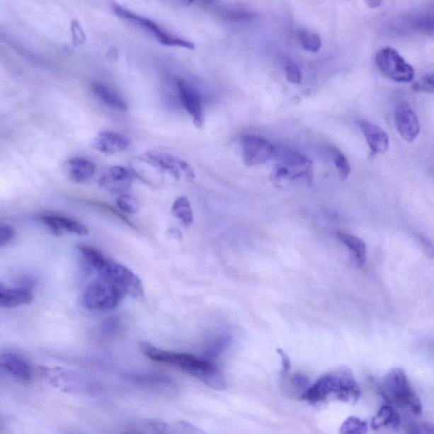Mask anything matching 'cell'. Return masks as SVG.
I'll return each mask as SVG.
<instances>
[{"label": "cell", "instance_id": "1", "mask_svg": "<svg viewBox=\"0 0 434 434\" xmlns=\"http://www.w3.org/2000/svg\"><path fill=\"white\" fill-rule=\"evenodd\" d=\"M140 347L143 353L154 362L181 369L182 371L204 382L210 388L217 390L227 388L225 377L220 369L208 360L198 358L189 354L161 350L145 342L142 343Z\"/></svg>", "mask_w": 434, "mask_h": 434}, {"label": "cell", "instance_id": "2", "mask_svg": "<svg viewBox=\"0 0 434 434\" xmlns=\"http://www.w3.org/2000/svg\"><path fill=\"white\" fill-rule=\"evenodd\" d=\"M360 386L353 372L346 367H339L321 376L315 384L304 391L302 399L314 404L333 397L338 401L355 405L360 397Z\"/></svg>", "mask_w": 434, "mask_h": 434}, {"label": "cell", "instance_id": "3", "mask_svg": "<svg viewBox=\"0 0 434 434\" xmlns=\"http://www.w3.org/2000/svg\"><path fill=\"white\" fill-rule=\"evenodd\" d=\"M80 252L85 263L96 272L98 276L109 279L114 282L125 296L135 299L144 297L143 283L139 277L130 269L107 258L97 249L81 246Z\"/></svg>", "mask_w": 434, "mask_h": 434}, {"label": "cell", "instance_id": "4", "mask_svg": "<svg viewBox=\"0 0 434 434\" xmlns=\"http://www.w3.org/2000/svg\"><path fill=\"white\" fill-rule=\"evenodd\" d=\"M382 397L389 405L409 411L416 416L423 413V404L403 369L394 368L380 382Z\"/></svg>", "mask_w": 434, "mask_h": 434}, {"label": "cell", "instance_id": "5", "mask_svg": "<svg viewBox=\"0 0 434 434\" xmlns=\"http://www.w3.org/2000/svg\"><path fill=\"white\" fill-rule=\"evenodd\" d=\"M276 160L273 171L274 180L281 181L283 179H304L310 184L313 178L312 161L304 154L285 148H277Z\"/></svg>", "mask_w": 434, "mask_h": 434}, {"label": "cell", "instance_id": "6", "mask_svg": "<svg viewBox=\"0 0 434 434\" xmlns=\"http://www.w3.org/2000/svg\"><path fill=\"white\" fill-rule=\"evenodd\" d=\"M124 297L126 296L114 282L98 276L86 287L81 302L89 311L104 312L117 307Z\"/></svg>", "mask_w": 434, "mask_h": 434}, {"label": "cell", "instance_id": "7", "mask_svg": "<svg viewBox=\"0 0 434 434\" xmlns=\"http://www.w3.org/2000/svg\"><path fill=\"white\" fill-rule=\"evenodd\" d=\"M115 15L123 20H126L133 25H137L145 30L148 33L156 38L159 42L162 45L169 47H180L188 50H195V46L192 42L183 40V38L176 37L169 33L165 31L159 27L158 24L152 20L146 18V17L135 14L130 11L127 10L118 4H115L113 6Z\"/></svg>", "mask_w": 434, "mask_h": 434}, {"label": "cell", "instance_id": "8", "mask_svg": "<svg viewBox=\"0 0 434 434\" xmlns=\"http://www.w3.org/2000/svg\"><path fill=\"white\" fill-rule=\"evenodd\" d=\"M376 64L382 74L398 83H410L414 79L413 67L392 47H384L378 51Z\"/></svg>", "mask_w": 434, "mask_h": 434}, {"label": "cell", "instance_id": "9", "mask_svg": "<svg viewBox=\"0 0 434 434\" xmlns=\"http://www.w3.org/2000/svg\"><path fill=\"white\" fill-rule=\"evenodd\" d=\"M143 160L154 169L169 173L178 181H195V173L192 166L182 159L170 154L148 152L144 154Z\"/></svg>", "mask_w": 434, "mask_h": 434}, {"label": "cell", "instance_id": "10", "mask_svg": "<svg viewBox=\"0 0 434 434\" xmlns=\"http://www.w3.org/2000/svg\"><path fill=\"white\" fill-rule=\"evenodd\" d=\"M42 375L54 388L64 393H81L88 389V381L79 372L64 367H40Z\"/></svg>", "mask_w": 434, "mask_h": 434}, {"label": "cell", "instance_id": "11", "mask_svg": "<svg viewBox=\"0 0 434 434\" xmlns=\"http://www.w3.org/2000/svg\"><path fill=\"white\" fill-rule=\"evenodd\" d=\"M243 159L247 166H255L273 160L277 147L264 137L248 135L241 139Z\"/></svg>", "mask_w": 434, "mask_h": 434}, {"label": "cell", "instance_id": "12", "mask_svg": "<svg viewBox=\"0 0 434 434\" xmlns=\"http://www.w3.org/2000/svg\"><path fill=\"white\" fill-rule=\"evenodd\" d=\"M394 123L399 135L406 142L411 143L418 137L420 123L418 115L406 103H401L395 108Z\"/></svg>", "mask_w": 434, "mask_h": 434}, {"label": "cell", "instance_id": "13", "mask_svg": "<svg viewBox=\"0 0 434 434\" xmlns=\"http://www.w3.org/2000/svg\"><path fill=\"white\" fill-rule=\"evenodd\" d=\"M180 101L184 109L191 115L193 124L198 128H202L205 123V113L200 98L198 93L183 79L177 80Z\"/></svg>", "mask_w": 434, "mask_h": 434}, {"label": "cell", "instance_id": "14", "mask_svg": "<svg viewBox=\"0 0 434 434\" xmlns=\"http://www.w3.org/2000/svg\"><path fill=\"white\" fill-rule=\"evenodd\" d=\"M91 146L98 152L115 154L126 152L130 146V140L121 133L105 131L98 133Z\"/></svg>", "mask_w": 434, "mask_h": 434}, {"label": "cell", "instance_id": "15", "mask_svg": "<svg viewBox=\"0 0 434 434\" xmlns=\"http://www.w3.org/2000/svg\"><path fill=\"white\" fill-rule=\"evenodd\" d=\"M132 182L130 171L121 166H115L102 176L100 185L111 193H123L130 188Z\"/></svg>", "mask_w": 434, "mask_h": 434}, {"label": "cell", "instance_id": "16", "mask_svg": "<svg viewBox=\"0 0 434 434\" xmlns=\"http://www.w3.org/2000/svg\"><path fill=\"white\" fill-rule=\"evenodd\" d=\"M358 123L366 137L372 156L388 152L389 137L384 129L367 121H360Z\"/></svg>", "mask_w": 434, "mask_h": 434}, {"label": "cell", "instance_id": "17", "mask_svg": "<svg viewBox=\"0 0 434 434\" xmlns=\"http://www.w3.org/2000/svg\"><path fill=\"white\" fill-rule=\"evenodd\" d=\"M41 220L55 234L61 235L67 233L86 236L89 234L87 227L71 218L55 216V215H45L41 217Z\"/></svg>", "mask_w": 434, "mask_h": 434}, {"label": "cell", "instance_id": "18", "mask_svg": "<svg viewBox=\"0 0 434 434\" xmlns=\"http://www.w3.org/2000/svg\"><path fill=\"white\" fill-rule=\"evenodd\" d=\"M1 367L11 374L13 377L21 381L28 382L32 379L33 371L27 360L21 358V356L11 352L2 353Z\"/></svg>", "mask_w": 434, "mask_h": 434}, {"label": "cell", "instance_id": "19", "mask_svg": "<svg viewBox=\"0 0 434 434\" xmlns=\"http://www.w3.org/2000/svg\"><path fill=\"white\" fill-rule=\"evenodd\" d=\"M370 425L373 430H380V429L397 430L401 426V416H399L396 408L386 404L381 406L377 414L373 416Z\"/></svg>", "mask_w": 434, "mask_h": 434}, {"label": "cell", "instance_id": "20", "mask_svg": "<svg viewBox=\"0 0 434 434\" xmlns=\"http://www.w3.org/2000/svg\"><path fill=\"white\" fill-rule=\"evenodd\" d=\"M96 166L93 162L84 158H73L67 162L68 178L76 183H86L96 174Z\"/></svg>", "mask_w": 434, "mask_h": 434}, {"label": "cell", "instance_id": "21", "mask_svg": "<svg viewBox=\"0 0 434 434\" xmlns=\"http://www.w3.org/2000/svg\"><path fill=\"white\" fill-rule=\"evenodd\" d=\"M32 300L31 292L23 287L11 289L3 283L0 285V307L3 308L18 307L31 303Z\"/></svg>", "mask_w": 434, "mask_h": 434}, {"label": "cell", "instance_id": "22", "mask_svg": "<svg viewBox=\"0 0 434 434\" xmlns=\"http://www.w3.org/2000/svg\"><path fill=\"white\" fill-rule=\"evenodd\" d=\"M92 88L96 96L105 105L119 111L127 110V103L125 102L123 98L117 92L109 88L108 86L96 81V83L92 84Z\"/></svg>", "mask_w": 434, "mask_h": 434}, {"label": "cell", "instance_id": "23", "mask_svg": "<svg viewBox=\"0 0 434 434\" xmlns=\"http://www.w3.org/2000/svg\"><path fill=\"white\" fill-rule=\"evenodd\" d=\"M336 236L339 241L345 244L351 252L355 263L362 268L367 261V246L363 240L354 235L343 233V232H338Z\"/></svg>", "mask_w": 434, "mask_h": 434}, {"label": "cell", "instance_id": "24", "mask_svg": "<svg viewBox=\"0 0 434 434\" xmlns=\"http://www.w3.org/2000/svg\"><path fill=\"white\" fill-rule=\"evenodd\" d=\"M171 214L183 225L190 226L193 222L191 204L185 196L179 197L174 201L173 208H171Z\"/></svg>", "mask_w": 434, "mask_h": 434}, {"label": "cell", "instance_id": "25", "mask_svg": "<svg viewBox=\"0 0 434 434\" xmlns=\"http://www.w3.org/2000/svg\"><path fill=\"white\" fill-rule=\"evenodd\" d=\"M298 38L302 48L311 53H317L321 48V40L319 34L311 30L300 28Z\"/></svg>", "mask_w": 434, "mask_h": 434}, {"label": "cell", "instance_id": "26", "mask_svg": "<svg viewBox=\"0 0 434 434\" xmlns=\"http://www.w3.org/2000/svg\"><path fill=\"white\" fill-rule=\"evenodd\" d=\"M330 152L332 154L335 166H336L338 170L339 178H341L342 181H345V180L349 178L351 171L349 161H348L345 154L338 148L333 147V146L330 148Z\"/></svg>", "mask_w": 434, "mask_h": 434}, {"label": "cell", "instance_id": "27", "mask_svg": "<svg viewBox=\"0 0 434 434\" xmlns=\"http://www.w3.org/2000/svg\"><path fill=\"white\" fill-rule=\"evenodd\" d=\"M368 430V424L364 420L350 416L346 419L341 428V433H365Z\"/></svg>", "mask_w": 434, "mask_h": 434}, {"label": "cell", "instance_id": "28", "mask_svg": "<svg viewBox=\"0 0 434 434\" xmlns=\"http://www.w3.org/2000/svg\"><path fill=\"white\" fill-rule=\"evenodd\" d=\"M117 205L122 212L127 214H135L140 208L139 202L135 197L125 193L118 197Z\"/></svg>", "mask_w": 434, "mask_h": 434}, {"label": "cell", "instance_id": "29", "mask_svg": "<svg viewBox=\"0 0 434 434\" xmlns=\"http://www.w3.org/2000/svg\"><path fill=\"white\" fill-rule=\"evenodd\" d=\"M413 27L416 31L425 35L434 37V16L428 15L419 17L414 21Z\"/></svg>", "mask_w": 434, "mask_h": 434}, {"label": "cell", "instance_id": "30", "mask_svg": "<svg viewBox=\"0 0 434 434\" xmlns=\"http://www.w3.org/2000/svg\"><path fill=\"white\" fill-rule=\"evenodd\" d=\"M412 89L419 93H434V73L428 72L425 74L422 79L412 85Z\"/></svg>", "mask_w": 434, "mask_h": 434}, {"label": "cell", "instance_id": "31", "mask_svg": "<svg viewBox=\"0 0 434 434\" xmlns=\"http://www.w3.org/2000/svg\"><path fill=\"white\" fill-rule=\"evenodd\" d=\"M286 79L291 84H302V75L297 64L294 62H287L285 67Z\"/></svg>", "mask_w": 434, "mask_h": 434}, {"label": "cell", "instance_id": "32", "mask_svg": "<svg viewBox=\"0 0 434 434\" xmlns=\"http://www.w3.org/2000/svg\"><path fill=\"white\" fill-rule=\"evenodd\" d=\"M120 329V322L118 318L111 317L108 318L104 324H102L101 329V333L104 335L105 337H113L115 333L118 332Z\"/></svg>", "mask_w": 434, "mask_h": 434}, {"label": "cell", "instance_id": "33", "mask_svg": "<svg viewBox=\"0 0 434 434\" xmlns=\"http://www.w3.org/2000/svg\"><path fill=\"white\" fill-rule=\"evenodd\" d=\"M15 229L8 225H2L0 227V246L2 248L10 244L15 238Z\"/></svg>", "mask_w": 434, "mask_h": 434}, {"label": "cell", "instance_id": "34", "mask_svg": "<svg viewBox=\"0 0 434 434\" xmlns=\"http://www.w3.org/2000/svg\"><path fill=\"white\" fill-rule=\"evenodd\" d=\"M200 432L201 431H200L199 429H197L195 427L192 426L191 424L185 422H178L177 423L170 425V433H196Z\"/></svg>", "mask_w": 434, "mask_h": 434}, {"label": "cell", "instance_id": "35", "mask_svg": "<svg viewBox=\"0 0 434 434\" xmlns=\"http://www.w3.org/2000/svg\"><path fill=\"white\" fill-rule=\"evenodd\" d=\"M406 431L411 433H434V425L428 423H411Z\"/></svg>", "mask_w": 434, "mask_h": 434}, {"label": "cell", "instance_id": "36", "mask_svg": "<svg viewBox=\"0 0 434 434\" xmlns=\"http://www.w3.org/2000/svg\"><path fill=\"white\" fill-rule=\"evenodd\" d=\"M72 32L73 42H74V45H79L83 44V42L85 41V34L77 21H72Z\"/></svg>", "mask_w": 434, "mask_h": 434}, {"label": "cell", "instance_id": "37", "mask_svg": "<svg viewBox=\"0 0 434 434\" xmlns=\"http://www.w3.org/2000/svg\"><path fill=\"white\" fill-rule=\"evenodd\" d=\"M229 341L230 339L229 338H221L220 341H218L216 345L210 349L209 355L215 358L217 355L220 354L229 346Z\"/></svg>", "mask_w": 434, "mask_h": 434}, {"label": "cell", "instance_id": "38", "mask_svg": "<svg viewBox=\"0 0 434 434\" xmlns=\"http://www.w3.org/2000/svg\"><path fill=\"white\" fill-rule=\"evenodd\" d=\"M278 353L280 355L282 366V374H287L290 370L291 363L289 356L282 349L278 350Z\"/></svg>", "mask_w": 434, "mask_h": 434}, {"label": "cell", "instance_id": "39", "mask_svg": "<svg viewBox=\"0 0 434 434\" xmlns=\"http://www.w3.org/2000/svg\"><path fill=\"white\" fill-rule=\"evenodd\" d=\"M418 239L420 240L421 244H423L425 251L428 253V255L431 257H434V247L430 241L428 239L423 237L422 235L418 236Z\"/></svg>", "mask_w": 434, "mask_h": 434}, {"label": "cell", "instance_id": "40", "mask_svg": "<svg viewBox=\"0 0 434 434\" xmlns=\"http://www.w3.org/2000/svg\"><path fill=\"white\" fill-rule=\"evenodd\" d=\"M382 0H364L369 8H376L381 6Z\"/></svg>", "mask_w": 434, "mask_h": 434}, {"label": "cell", "instance_id": "41", "mask_svg": "<svg viewBox=\"0 0 434 434\" xmlns=\"http://www.w3.org/2000/svg\"><path fill=\"white\" fill-rule=\"evenodd\" d=\"M185 1H186L188 4H191V3H193V2H195V0H185Z\"/></svg>", "mask_w": 434, "mask_h": 434}]
</instances>
